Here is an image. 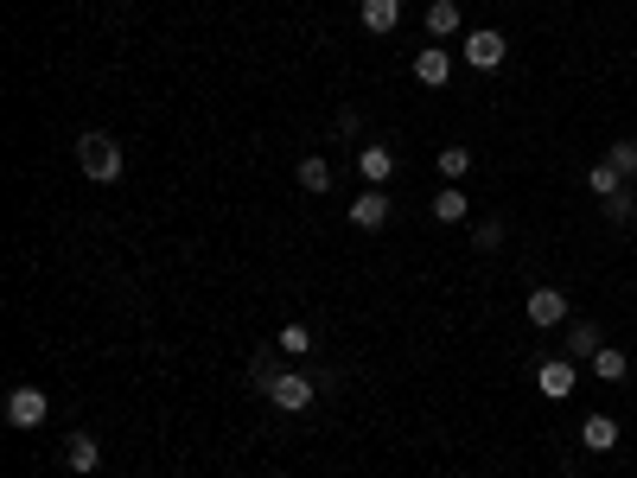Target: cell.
<instances>
[{"label":"cell","mask_w":637,"mask_h":478,"mask_svg":"<svg viewBox=\"0 0 637 478\" xmlns=\"http://www.w3.org/2000/svg\"><path fill=\"white\" fill-rule=\"evenodd\" d=\"M504 51H510V39H504L497 26L466 32V64H472V71H497V64H504Z\"/></svg>","instance_id":"5"},{"label":"cell","mask_w":637,"mask_h":478,"mask_svg":"<svg viewBox=\"0 0 637 478\" xmlns=\"http://www.w3.org/2000/svg\"><path fill=\"white\" fill-rule=\"evenodd\" d=\"M357 20H364V32L389 39V32L402 26V0H357Z\"/></svg>","instance_id":"8"},{"label":"cell","mask_w":637,"mask_h":478,"mask_svg":"<svg viewBox=\"0 0 637 478\" xmlns=\"http://www.w3.org/2000/svg\"><path fill=\"white\" fill-rule=\"evenodd\" d=\"M523 313H529V326L555 332V326H567V319H574V306H567V294H561V287H536V294L523 300Z\"/></svg>","instance_id":"4"},{"label":"cell","mask_w":637,"mask_h":478,"mask_svg":"<svg viewBox=\"0 0 637 478\" xmlns=\"http://www.w3.org/2000/svg\"><path fill=\"white\" fill-rule=\"evenodd\" d=\"M64 466H71V472H96L102 466V440L96 434H71V440H64Z\"/></svg>","instance_id":"12"},{"label":"cell","mask_w":637,"mask_h":478,"mask_svg":"<svg viewBox=\"0 0 637 478\" xmlns=\"http://www.w3.org/2000/svg\"><path fill=\"white\" fill-rule=\"evenodd\" d=\"M357 173H364L370 185H389V179H395V153H389L383 141H370L364 153H357Z\"/></svg>","instance_id":"10"},{"label":"cell","mask_w":637,"mask_h":478,"mask_svg":"<svg viewBox=\"0 0 637 478\" xmlns=\"http://www.w3.org/2000/svg\"><path fill=\"white\" fill-rule=\"evenodd\" d=\"M580 447H587V453H612L618 447V421L612 415H587V421H580Z\"/></svg>","instance_id":"11"},{"label":"cell","mask_w":637,"mask_h":478,"mask_svg":"<svg viewBox=\"0 0 637 478\" xmlns=\"http://www.w3.org/2000/svg\"><path fill=\"white\" fill-rule=\"evenodd\" d=\"M606 160H612L625 179H637V141H612V147H606Z\"/></svg>","instance_id":"22"},{"label":"cell","mask_w":637,"mask_h":478,"mask_svg":"<svg viewBox=\"0 0 637 478\" xmlns=\"http://www.w3.org/2000/svg\"><path fill=\"white\" fill-rule=\"evenodd\" d=\"M427 211H434L440 224H466L472 198H466V192H453V185H440V192H434V204H427Z\"/></svg>","instance_id":"15"},{"label":"cell","mask_w":637,"mask_h":478,"mask_svg":"<svg viewBox=\"0 0 637 478\" xmlns=\"http://www.w3.org/2000/svg\"><path fill=\"white\" fill-rule=\"evenodd\" d=\"M268 402L281 408V415H306V408L319 402V377H300V370H281L268 389Z\"/></svg>","instance_id":"3"},{"label":"cell","mask_w":637,"mask_h":478,"mask_svg":"<svg viewBox=\"0 0 637 478\" xmlns=\"http://www.w3.org/2000/svg\"><path fill=\"white\" fill-rule=\"evenodd\" d=\"M274 345H281L287 357H306V351H313V332H306V326H300V319H287V326H281V332H274Z\"/></svg>","instance_id":"21"},{"label":"cell","mask_w":637,"mask_h":478,"mask_svg":"<svg viewBox=\"0 0 637 478\" xmlns=\"http://www.w3.org/2000/svg\"><path fill=\"white\" fill-rule=\"evenodd\" d=\"M434 166H440V179H446V185H459V179L472 173V147H459V141H453V147H440V160H434Z\"/></svg>","instance_id":"17"},{"label":"cell","mask_w":637,"mask_h":478,"mask_svg":"<svg viewBox=\"0 0 637 478\" xmlns=\"http://www.w3.org/2000/svg\"><path fill=\"white\" fill-rule=\"evenodd\" d=\"M351 224L357 230H383L389 224V192H364V198L351 204Z\"/></svg>","instance_id":"13"},{"label":"cell","mask_w":637,"mask_h":478,"mask_svg":"<svg viewBox=\"0 0 637 478\" xmlns=\"http://www.w3.org/2000/svg\"><path fill=\"white\" fill-rule=\"evenodd\" d=\"M294 179H300V192H332V166H325V160H319V153H306V160H300V173H294Z\"/></svg>","instance_id":"20"},{"label":"cell","mask_w":637,"mask_h":478,"mask_svg":"<svg viewBox=\"0 0 637 478\" xmlns=\"http://www.w3.org/2000/svg\"><path fill=\"white\" fill-rule=\"evenodd\" d=\"M587 192H593L599 204H606L612 192H625V173H618V166H612V160H599V166H593V173H587Z\"/></svg>","instance_id":"19"},{"label":"cell","mask_w":637,"mask_h":478,"mask_svg":"<svg viewBox=\"0 0 637 478\" xmlns=\"http://www.w3.org/2000/svg\"><path fill=\"white\" fill-rule=\"evenodd\" d=\"M599 345H606V338H599L593 319H567V351H561V357H574V364H593Z\"/></svg>","instance_id":"9"},{"label":"cell","mask_w":637,"mask_h":478,"mask_svg":"<svg viewBox=\"0 0 637 478\" xmlns=\"http://www.w3.org/2000/svg\"><path fill=\"white\" fill-rule=\"evenodd\" d=\"M587 370H593V377H599V383H625V377H631V357H625V351H618V345H599V351H593V364H587Z\"/></svg>","instance_id":"14"},{"label":"cell","mask_w":637,"mask_h":478,"mask_svg":"<svg viewBox=\"0 0 637 478\" xmlns=\"http://www.w3.org/2000/svg\"><path fill=\"white\" fill-rule=\"evenodd\" d=\"M472 243L485 249V255H491V249H504V224H478V230H472Z\"/></svg>","instance_id":"24"},{"label":"cell","mask_w":637,"mask_h":478,"mask_svg":"<svg viewBox=\"0 0 637 478\" xmlns=\"http://www.w3.org/2000/svg\"><path fill=\"white\" fill-rule=\"evenodd\" d=\"M45 415H51V396H45L39 383H13V389H7V421H13L20 434L45 428Z\"/></svg>","instance_id":"2"},{"label":"cell","mask_w":637,"mask_h":478,"mask_svg":"<svg viewBox=\"0 0 637 478\" xmlns=\"http://www.w3.org/2000/svg\"><path fill=\"white\" fill-rule=\"evenodd\" d=\"M415 83H427V90H446V83H453V51H446V45L415 51Z\"/></svg>","instance_id":"7"},{"label":"cell","mask_w":637,"mask_h":478,"mask_svg":"<svg viewBox=\"0 0 637 478\" xmlns=\"http://www.w3.org/2000/svg\"><path fill=\"white\" fill-rule=\"evenodd\" d=\"M77 166H83V179L115 185V179H122V141H115V134H102V128L77 134Z\"/></svg>","instance_id":"1"},{"label":"cell","mask_w":637,"mask_h":478,"mask_svg":"<svg viewBox=\"0 0 637 478\" xmlns=\"http://www.w3.org/2000/svg\"><path fill=\"white\" fill-rule=\"evenodd\" d=\"M274 478H281V472H274Z\"/></svg>","instance_id":"25"},{"label":"cell","mask_w":637,"mask_h":478,"mask_svg":"<svg viewBox=\"0 0 637 478\" xmlns=\"http://www.w3.org/2000/svg\"><path fill=\"white\" fill-rule=\"evenodd\" d=\"M606 217H612V224H631V217H637V198H631V192H612V198H606Z\"/></svg>","instance_id":"23"},{"label":"cell","mask_w":637,"mask_h":478,"mask_svg":"<svg viewBox=\"0 0 637 478\" xmlns=\"http://www.w3.org/2000/svg\"><path fill=\"white\" fill-rule=\"evenodd\" d=\"M459 26H466V13H459V0H434V7H427V32H434V39H453Z\"/></svg>","instance_id":"16"},{"label":"cell","mask_w":637,"mask_h":478,"mask_svg":"<svg viewBox=\"0 0 637 478\" xmlns=\"http://www.w3.org/2000/svg\"><path fill=\"white\" fill-rule=\"evenodd\" d=\"M536 389L548 402H567V396H574V357H542V364H536Z\"/></svg>","instance_id":"6"},{"label":"cell","mask_w":637,"mask_h":478,"mask_svg":"<svg viewBox=\"0 0 637 478\" xmlns=\"http://www.w3.org/2000/svg\"><path fill=\"white\" fill-rule=\"evenodd\" d=\"M281 357H287L281 345H268V351H262V357H255V364H249V383L262 389V396H268V389H274V377H281Z\"/></svg>","instance_id":"18"}]
</instances>
